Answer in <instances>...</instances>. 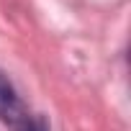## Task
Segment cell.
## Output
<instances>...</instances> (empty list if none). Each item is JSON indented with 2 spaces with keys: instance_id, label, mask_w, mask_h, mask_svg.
Instances as JSON below:
<instances>
[{
  "instance_id": "6da1fadb",
  "label": "cell",
  "mask_w": 131,
  "mask_h": 131,
  "mask_svg": "<svg viewBox=\"0 0 131 131\" xmlns=\"http://www.w3.org/2000/svg\"><path fill=\"white\" fill-rule=\"evenodd\" d=\"M0 121H5L13 131H28L34 118L28 116L26 105L16 95L13 85L5 80V75L0 72Z\"/></svg>"
},
{
  "instance_id": "7a4b0ae2",
  "label": "cell",
  "mask_w": 131,
  "mask_h": 131,
  "mask_svg": "<svg viewBox=\"0 0 131 131\" xmlns=\"http://www.w3.org/2000/svg\"><path fill=\"white\" fill-rule=\"evenodd\" d=\"M28 131H46V123H44L41 118H36V121L31 123V128H28Z\"/></svg>"
}]
</instances>
